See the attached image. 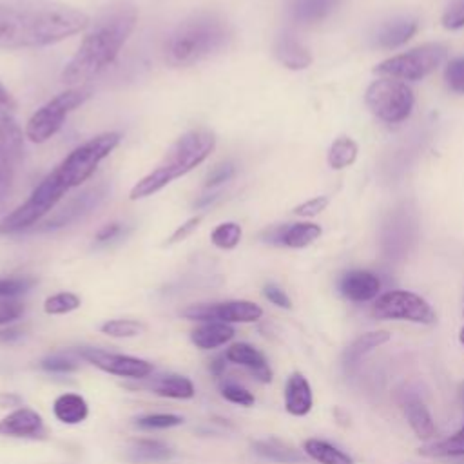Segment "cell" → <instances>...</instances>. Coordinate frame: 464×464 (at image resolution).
<instances>
[{
	"mask_svg": "<svg viewBox=\"0 0 464 464\" xmlns=\"http://www.w3.org/2000/svg\"><path fill=\"white\" fill-rule=\"evenodd\" d=\"M444 80L450 91L464 94V56H457L446 63Z\"/></svg>",
	"mask_w": 464,
	"mask_h": 464,
	"instance_id": "cell-36",
	"label": "cell"
},
{
	"mask_svg": "<svg viewBox=\"0 0 464 464\" xmlns=\"http://www.w3.org/2000/svg\"><path fill=\"white\" fill-rule=\"evenodd\" d=\"M442 25L450 31L460 29L464 25V0H453L442 14Z\"/></svg>",
	"mask_w": 464,
	"mask_h": 464,
	"instance_id": "cell-40",
	"label": "cell"
},
{
	"mask_svg": "<svg viewBox=\"0 0 464 464\" xmlns=\"http://www.w3.org/2000/svg\"><path fill=\"white\" fill-rule=\"evenodd\" d=\"M44 431L42 415L31 408H18L0 420V435L38 437Z\"/></svg>",
	"mask_w": 464,
	"mask_h": 464,
	"instance_id": "cell-16",
	"label": "cell"
},
{
	"mask_svg": "<svg viewBox=\"0 0 464 464\" xmlns=\"http://www.w3.org/2000/svg\"><path fill=\"white\" fill-rule=\"evenodd\" d=\"M221 395H223L227 401H230V402H234V404H239V406H252V404L256 402L254 395H252L246 388H243V386H239V384H234V382L223 384V386H221Z\"/></svg>",
	"mask_w": 464,
	"mask_h": 464,
	"instance_id": "cell-39",
	"label": "cell"
},
{
	"mask_svg": "<svg viewBox=\"0 0 464 464\" xmlns=\"http://www.w3.org/2000/svg\"><path fill=\"white\" fill-rule=\"evenodd\" d=\"M34 285V279L29 277H4L0 279V297H16L27 292Z\"/></svg>",
	"mask_w": 464,
	"mask_h": 464,
	"instance_id": "cell-38",
	"label": "cell"
},
{
	"mask_svg": "<svg viewBox=\"0 0 464 464\" xmlns=\"http://www.w3.org/2000/svg\"><path fill=\"white\" fill-rule=\"evenodd\" d=\"M53 413L63 424H78L89 415V406L78 393H62L53 402Z\"/></svg>",
	"mask_w": 464,
	"mask_h": 464,
	"instance_id": "cell-25",
	"label": "cell"
},
{
	"mask_svg": "<svg viewBox=\"0 0 464 464\" xmlns=\"http://www.w3.org/2000/svg\"><path fill=\"white\" fill-rule=\"evenodd\" d=\"M334 4L335 0H295L292 13L299 22H314L323 18L334 7Z\"/></svg>",
	"mask_w": 464,
	"mask_h": 464,
	"instance_id": "cell-32",
	"label": "cell"
},
{
	"mask_svg": "<svg viewBox=\"0 0 464 464\" xmlns=\"http://www.w3.org/2000/svg\"><path fill=\"white\" fill-rule=\"evenodd\" d=\"M0 109L11 112L16 109V102L13 98V94L4 87V83L0 82Z\"/></svg>",
	"mask_w": 464,
	"mask_h": 464,
	"instance_id": "cell-49",
	"label": "cell"
},
{
	"mask_svg": "<svg viewBox=\"0 0 464 464\" xmlns=\"http://www.w3.org/2000/svg\"><path fill=\"white\" fill-rule=\"evenodd\" d=\"M91 92L89 85H80L54 96L29 118L25 136L34 143L47 141L60 130L65 116L91 98Z\"/></svg>",
	"mask_w": 464,
	"mask_h": 464,
	"instance_id": "cell-9",
	"label": "cell"
},
{
	"mask_svg": "<svg viewBox=\"0 0 464 464\" xmlns=\"http://www.w3.org/2000/svg\"><path fill=\"white\" fill-rule=\"evenodd\" d=\"M227 359L230 362L246 366L256 379H259L261 382H270L272 381V370L265 359V355L254 348L248 343H236L227 350Z\"/></svg>",
	"mask_w": 464,
	"mask_h": 464,
	"instance_id": "cell-17",
	"label": "cell"
},
{
	"mask_svg": "<svg viewBox=\"0 0 464 464\" xmlns=\"http://www.w3.org/2000/svg\"><path fill=\"white\" fill-rule=\"evenodd\" d=\"M388 339H390V334L386 330H375V332H366V334L359 335L343 353V366H344V370L346 372L355 370L359 361L362 359V355H366L373 348L384 344Z\"/></svg>",
	"mask_w": 464,
	"mask_h": 464,
	"instance_id": "cell-21",
	"label": "cell"
},
{
	"mask_svg": "<svg viewBox=\"0 0 464 464\" xmlns=\"http://www.w3.org/2000/svg\"><path fill=\"white\" fill-rule=\"evenodd\" d=\"M67 190V185L54 169L40 181V185L18 208L0 219V234H14L33 227L60 201Z\"/></svg>",
	"mask_w": 464,
	"mask_h": 464,
	"instance_id": "cell-5",
	"label": "cell"
},
{
	"mask_svg": "<svg viewBox=\"0 0 464 464\" xmlns=\"http://www.w3.org/2000/svg\"><path fill=\"white\" fill-rule=\"evenodd\" d=\"M419 29V24L415 18L401 16L393 18L392 22H386L379 27L375 34V45L381 49H395L404 45Z\"/></svg>",
	"mask_w": 464,
	"mask_h": 464,
	"instance_id": "cell-18",
	"label": "cell"
},
{
	"mask_svg": "<svg viewBox=\"0 0 464 464\" xmlns=\"http://www.w3.org/2000/svg\"><path fill=\"white\" fill-rule=\"evenodd\" d=\"M372 315L377 319H401L420 324H433L437 319L430 303L408 290H392L379 295L372 306Z\"/></svg>",
	"mask_w": 464,
	"mask_h": 464,
	"instance_id": "cell-10",
	"label": "cell"
},
{
	"mask_svg": "<svg viewBox=\"0 0 464 464\" xmlns=\"http://www.w3.org/2000/svg\"><path fill=\"white\" fill-rule=\"evenodd\" d=\"M24 335V328L20 326H11L5 330H0V344H11L18 341Z\"/></svg>",
	"mask_w": 464,
	"mask_h": 464,
	"instance_id": "cell-48",
	"label": "cell"
},
{
	"mask_svg": "<svg viewBox=\"0 0 464 464\" xmlns=\"http://www.w3.org/2000/svg\"><path fill=\"white\" fill-rule=\"evenodd\" d=\"M236 169L230 161L227 163H219L216 165L208 174H207V179H205V185L207 187H216V185H221L225 181H228L232 176H234Z\"/></svg>",
	"mask_w": 464,
	"mask_h": 464,
	"instance_id": "cell-43",
	"label": "cell"
},
{
	"mask_svg": "<svg viewBox=\"0 0 464 464\" xmlns=\"http://www.w3.org/2000/svg\"><path fill=\"white\" fill-rule=\"evenodd\" d=\"M24 304L16 299H2L0 301V324H7L18 319L24 314Z\"/></svg>",
	"mask_w": 464,
	"mask_h": 464,
	"instance_id": "cell-44",
	"label": "cell"
},
{
	"mask_svg": "<svg viewBox=\"0 0 464 464\" xmlns=\"http://www.w3.org/2000/svg\"><path fill=\"white\" fill-rule=\"evenodd\" d=\"M304 453L317 460L319 464H353L352 457H348L344 451L335 448L334 444L319 439H308L304 440Z\"/></svg>",
	"mask_w": 464,
	"mask_h": 464,
	"instance_id": "cell-29",
	"label": "cell"
},
{
	"mask_svg": "<svg viewBox=\"0 0 464 464\" xmlns=\"http://www.w3.org/2000/svg\"><path fill=\"white\" fill-rule=\"evenodd\" d=\"M314 397L310 382L301 373H292L285 386V408L295 417H303L312 410Z\"/></svg>",
	"mask_w": 464,
	"mask_h": 464,
	"instance_id": "cell-19",
	"label": "cell"
},
{
	"mask_svg": "<svg viewBox=\"0 0 464 464\" xmlns=\"http://www.w3.org/2000/svg\"><path fill=\"white\" fill-rule=\"evenodd\" d=\"M321 236V227L315 223H292L283 225L279 245L290 248H303L314 243Z\"/></svg>",
	"mask_w": 464,
	"mask_h": 464,
	"instance_id": "cell-28",
	"label": "cell"
},
{
	"mask_svg": "<svg viewBox=\"0 0 464 464\" xmlns=\"http://www.w3.org/2000/svg\"><path fill=\"white\" fill-rule=\"evenodd\" d=\"M121 230H123L121 223H116V221L107 223V225H103V227L98 230V234H96V243H107V241L118 237V236L121 234Z\"/></svg>",
	"mask_w": 464,
	"mask_h": 464,
	"instance_id": "cell-47",
	"label": "cell"
},
{
	"mask_svg": "<svg viewBox=\"0 0 464 464\" xmlns=\"http://www.w3.org/2000/svg\"><path fill=\"white\" fill-rule=\"evenodd\" d=\"M127 460L130 462H165L169 459L174 457V450L170 446H167L161 440H152V439H141L132 442L127 451H125Z\"/></svg>",
	"mask_w": 464,
	"mask_h": 464,
	"instance_id": "cell-24",
	"label": "cell"
},
{
	"mask_svg": "<svg viewBox=\"0 0 464 464\" xmlns=\"http://www.w3.org/2000/svg\"><path fill=\"white\" fill-rule=\"evenodd\" d=\"M91 24L74 7L51 0L0 2V49L44 47L62 42Z\"/></svg>",
	"mask_w": 464,
	"mask_h": 464,
	"instance_id": "cell-1",
	"label": "cell"
},
{
	"mask_svg": "<svg viewBox=\"0 0 464 464\" xmlns=\"http://www.w3.org/2000/svg\"><path fill=\"white\" fill-rule=\"evenodd\" d=\"M121 136L118 132H103L83 145L76 147L62 163L56 167V172L67 185V188L82 185L85 179H89L102 160H105L120 143Z\"/></svg>",
	"mask_w": 464,
	"mask_h": 464,
	"instance_id": "cell-7",
	"label": "cell"
},
{
	"mask_svg": "<svg viewBox=\"0 0 464 464\" xmlns=\"http://www.w3.org/2000/svg\"><path fill=\"white\" fill-rule=\"evenodd\" d=\"M78 353L96 368L118 377L145 379L152 372V364L149 361L123 353H111L100 348H82Z\"/></svg>",
	"mask_w": 464,
	"mask_h": 464,
	"instance_id": "cell-13",
	"label": "cell"
},
{
	"mask_svg": "<svg viewBox=\"0 0 464 464\" xmlns=\"http://www.w3.org/2000/svg\"><path fill=\"white\" fill-rule=\"evenodd\" d=\"M227 355H221V357H216L212 362H210V372L216 375V377H219L223 372H225V368H227Z\"/></svg>",
	"mask_w": 464,
	"mask_h": 464,
	"instance_id": "cell-50",
	"label": "cell"
},
{
	"mask_svg": "<svg viewBox=\"0 0 464 464\" xmlns=\"http://www.w3.org/2000/svg\"><path fill=\"white\" fill-rule=\"evenodd\" d=\"M404 413L413 433L419 439L430 440L435 435V424L431 420V415L419 397H408L404 401Z\"/></svg>",
	"mask_w": 464,
	"mask_h": 464,
	"instance_id": "cell-26",
	"label": "cell"
},
{
	"mask_svg": "<svg viewBox=\"0 0 464 464\" xmlns=\"http://www.w3.org/2000/svg\"><path fill=\"white\" fill-rule=\"evenodd\" d=\"M448 56V49L442 44H424L406 53L382 60L373 71L384 78H395L402 82H419L431 74Z\"/></svg>",
	"mask_w": 464,
	"mask_h": 464,
	"instance_id": "cell-8",
	"label": "cell"
},
{
	"mask_svg": "<svg viewBox=\"0 0 464 464\" xmlns=\"http://www.w3.org/2000/svg\"><path fill=\"white\" fill-rule=\"evenodd\" d=\"M24 136L11 112L0 109V199L11 190L14 169L22 160Z\"/></svg>",
	"mask_w": 464,
	"mask_h": 464,
	"instance_id": "cell-11",
	"label": "cell"
},
{
	"mask_svg": "<svg viewBox=\"0 0 464 464\" xmlns=\"http://www.w3.org/2000/svg\"><path fill=\"white\" fill-rule=\"evenodd\" d=\"M339 290L350 301H372L379 295L381 279L370 270H350L341 277Z\"/></svg>",
	"mask_w": 464,
	"mask_h": 464,
	"instance_id": "cell-15",
	"label": "cell"
},
{
	"mask_svg": "<svg viewBox=\"0 0 464 464\" xmlns=\"http://www.w3.org/2000/svg\"><path fill=\"white\" fill-rule=\"evenodd\" d=\"M459 395H460V402L464 404V382L460 384V390H459Z\"/></svg>",
	"mask_w": 464,
	"mask_h": 464,
	"instance_id": "cell-52",
	"label": "cell"
},
{
	"mask_svg": "<svg viewBox=\"0 0 464 464\" xmlns=\"http://www.w3.org/2000/svg\"><path fill=\"white\" fill-rule=\"evenodd\" d=\"M234 337V328L228 323L221 321H208L201 326L194 328L190 334L192 343L201 350H212L225 343H228Z\"/></svg>",
	"mask_w": 464,
	"mask_h": 464,
	"instance_id": "cell-22",
	"label": "cell"
},
{
	"mask_svg": "<svg viewBox=\"0 0 464 464\" xmlns=\"http://www.w3.org/2000/svg\"><path fill=\"white\" fill-rule=\"evenodd\" d=\"M40 366L45 370V372H51V373H69V372H74L78 368L76 361L65 357V355H51V357H45L40 361Z\"/></svg>",
	"mask_w": 464,
	"mask_h": 464,
	"instance_id": "cell-41",
	"label": "cell"
},
{
	"mask_svg": "<svg viewBox=\"0 0 464 464\" xmlns=\"http://www.w3.org/2000/svg\"><path fill=\"white\" fill-rule=\"evenodd\" d=\"M263 294H265V297L272 303V304H276V306H279V308H292V301H290V297L286 295V292L285 290H281L277 285H274V283H268V285H265V288H263Z\"/></svg>",
	"mask_w": 464,
	"mask_h": 464,
	"instance_id": "cell-45",
	"label": "cell"
},
{
	"mask_svg": "<svg viewBox=\"0 0 464 464\" xmlns=\"http://www.w3.org/2000/svg\"><path fill=\"white\" fill-rule=\"evenodd\" d=\"M190 321H221V323H254L263 315L259 304L252 301H225V303H203L190 304L181 312Z\"/></svg>",
	"mask_w": 464,
	"mask_h": 464,
	"instance_id": "cell-12",
	"label": "cell"
},
{
	"mask_svg": "<svg viewBox=\"0 0 464 464\" xmlns=\"http://www.w3.org/2000/svg\"><path fill=\"white\" fill-rule=\"evenodd\" d=\"M241 227L234 221H227L218 225L212 234H210V241L223 250H230L234 246H237V243L241 241Z\"/></svg>",
	"mask_w": 464,
	"mask_h": 464,
	"instance_id": "cell-34",
	"label": "cell"
},
{
	"mask_svg": "<svg viewBox=\"0 0 464 464\" xmlns=\"http://www.w3.org/2000/svg\"><path fill=\"white\" fill-rule=\"evenodd\" d=\"M274 54L279 63L292 71L306 69L312 63L310 51L292 34H281L274 45Z\"/></svg>",
	"mask_w": 464,
	"mask_h": 464,
	"instance_id": "cell-20",
	"label": "cell"
},
{
	"mask_svg": "<svg viewBox=\"0 0 464 464\" xmlns=\"http://www.w3.org/2000/svg\"><path fill=\"white\" fill-rule=\"evenodd\" d=\"M419 453L424 457H435V459L464 457V426L459 431H455L453 435H450L448 439H442V440H437V442H431V444L420 448Z\"/></svg>",
	"mask_w": 464,
	"mask_h": 464,
	"instance_id": "cell-30",
	"label": "cell"
},
{
	"mask_svg": "<svg viewBox=\"0 0 464 464\" xmlns=\"http://www.w3.org/2000/svg\"><path fill=\"white\" fill-rule=\"evenodd\" d=\"M328 198L326 196H317V198H312L301 205H297L294 208V214L295 216H301V218H314L317 214H321L326 207H328Z\"/></svg>",
	"mask_w": 464,
	"mask_h": 464,
	"instance_id": "cell-42",
	"label": "cell"
},
{
	"mask_svg": "<svg viewBox=\"0 0 464 464\" xmlns=\"http://www.w3.org/2000/svg\"><path fill=\"white\" fill-rule=\"evenodd\" d=\"M103 196H105L103 185L91 187V188L83 190L82 194L72 198L67 205H63L60 210H56L49 219H45L44 225L40 227V230H53V228H60V227L78 221L87 212H91L103 199Z\"/></svg>",
	"mask_w": 464,
	"mask_h": 464,
	"instance_id": "cell-14",
	"label": "cell"
},
{
	"mask_svg": "<svg viewBox=\"0 0 464 464\" xmlns=\"http://www.w3.org/2000/svg\"><path fill=\"white\" fill-rule=\"evenodd\" d=\"M80 306V297L71 292H60L45 299L44 310L51 315H60V314H69Z\"/></svg>",
	"mask_w": 464,
	"mask_h": 464,
	"instance_id": "cell-35",
	"label": "cell"
},
{
	"mask_svg": "<svg viewBox=\"0 0 464 464\" xmlns=\"http://www.w3.org/2000/svg\"><path fill=\"white\" fill-rule=\"evenodd\" d=\"M20 397L14 393H2L0 395V406H18L20 404Z\"/></svg>",
	"mask_w": 464,
	"mask_h": 464,
	"instance_id": "cell-51",
	"label": "cell"
},
{
	"mask_svg": "<svg viewBox=\"0 0 464 464\" xmlns=\"http://www.w3.org/2000/svg\"><path fill=\"white\" fill-rule=\"evenodd\" d=\"M138 22V13L129 4L111 5L98 14L78 51L62 71L63 83L80 87L109 67Z\"/></svg>",
	"mask_w": 464,
	"mask_h": 464,
	"instance_id": "cell-2",
	"label": "cell"
},
{
	"mask_svg": "<svg viewBox=\"0 0 464 464\" xmlns=\"http://www.w3.org/2000/svg\"><path fill=\"white\" fill-rule=\"evenodd\" d=\"M181 422H183V419L174 413H150V415H143L136 420V424L143 430H165V428L179 426Z\"/></svg>",
	"mask_w": 464,
	"mask_h": 464,
	"instance_id": "cell-37",
	"label": "cell"
},
{
	"mask_svg": "<svg viewBox=\"0 0 464 464\" xmlns=\"http://www.w3.org/2000/svg\"><path fill=\"white\" fill-rule=\"evenodd\" d=\"M254 451L272 462H279V464H297L303 462L304 457L303 453H299L297 450H294L292 446L277 440V439H268V440H257L254 442Z\"/></svg>",
	"mask_w": 464,
	"mask_h": 464,
	"instance_id": "cell-27",
	"label": "cell"
},
{
	"mask_svg": "<svg viewBox=\"0 0 464 464\" xmlns=\"http://www.w3.org/2000/svg\"><path fill=\"white\" fill-rule=\"evenodd\" d=\"M372 114L384 123H401L410 118L415 103L413 91L402 80L384 78L372 82L364 92Z\"/></svg>",
	"mask_w": 464,
	"mask_h": 464,
	"instance_id": "cell-6",
	"label": "cell"
},
{
	"mask_svg": "<svg viewBox=\"0 0 464 464\" xmlns=\"http://www.w3.org/2000/svg\"><path fill=\"white\" fill-rule=\"evenodd\" d=\"M357 154H359V147L357 143L348 138V136H341L337 138L332 145H330V150H328V165L335 170H341V169H346L350 165H353V161L357 160Z\"/></svg>",
	"mask_w": 464,
	"mask_h": 464,
	"instance_id": "cell-31",
	"label": "cell"
},
{
	"mask_svg": "<svg viewBox=\"0 0 464 464\" xmlns=\"http://www.w3.org/2000/svg\"><path fill=\"white\" fill-rule=\"evenodd\" d=\"M150 392H154L160 397H169V399H192L194 397V384L188 377L178 375V373H169V375H160L152 379L150 382L145 384Z\"/></svg>",
	"mask_w": 464,
	"mask_h": 464,
	"instance_id": "cell-23",
	"label": "cell"
},
{
	"mask_svg": "<svg viewBox=\"0 0 464 464\" xmlns=\"http://www.w3.org/2000/svg\"><path fill=\"white\" fill-rule=\"evenodd\" d=\"M199 221H201V218H199V216H194V218L187 219L181 227H178V228L172 232V236L167 239V243H165V245H174V243L183 241L185 237H188V236L198 228Z\"/></svg>",
	"mask_w": 464,
	"mask_h": 464,
	"instance_id": "cell-46",
	"label": "cell"
},
{
	"mask_svg": "<svg viewBox=\"0 0 464 464\" xmlns=\"http://www.w3.org/2000/svg\"><path fill=\"white\" fill-rule=\"evenodd\" d=\"M230 25L218 14L201 13L181 22L165 44V60L172 67H187L225 49Z\"/></svg>",
	"mask_w": 464,
	"mask_h": 464,
	"instance_id": "cell-3",
	"label": "cell"
},
{
	"mask_svg": "<svg viewBox=\"0 0 464 464\" xmlns=\"http://www.w3.org/2000/svg\"><path fill=\"white\" fill-rule=\"evenodd\" d=\"M216 147V138L207 129H194L179 136L165 152L161 161L143 176L132 188L129 198L132 201L152 196L170 181L185 176L194 167L203 163Z\"/></svg>",
	"mask_w": 464,
	"mask_h": 464,
	"instance_id": "cell-4",
	"label": "cell"
},
{
	"mask_svg": "<svg viewBox=\"0 0 464 464\" xmlns=\"http://www.w3.org/2000/svg\"><path fill=\"white\" fill-rule=\"evenodd\" d=\"M459 341L464 344V326L460 328V334H459Z\"/></svg>",
	"mask_w": 464,
	"mask_h": 464,
	"instance_id": "cell-53",
	"label": "cell"
},
{
	"mask_svg": "<svg viewBox=\"0 0 464 464\" xmlns=\"http://www.w3.org/2000/svg\"><path fill=\"white\" fill-rule=\"evenodd\" d=\"M102 334L109 337H136L145 332V324L134 319H111L102 324Z\"/></svg>",
	"mask_w": 464,
	"mask_h": 464,
	"instance_id": "cell-33",
	"label": "cell"
}]
</instances>
